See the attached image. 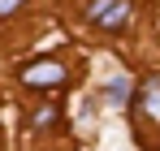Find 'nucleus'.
I'll return each instance as SVG.
<instances>
[{
	"instance_id": "nucleus-1",
	"label": "nucleus",
	"mask_w": 160,
	"mask_h": 151,
	"mask_svg": "<svg viewBox=\"0 0 160 151\" xmlns=\"http://www.w3.org/2000/svg\"><path fill=\"white\" fill-rule=\"evenodd\" d=\"M65 78H69L65 65H56V61H35V65L22 69V82H26V86H61Z\"/></svg>"
},
{
	"instance_id": "nucleus-2",
	"label": "nucleus",
	"mask_w": 160,
	"mask_h": 151,
	"mask_svg": "<svg viewBox=\"0 0 160 151\" xmlns=\"http://www.w3.org/2000/svg\"><path fill=\"white\" fill-rule=\"evenodd\" d=\"M126 22H130V0H117V4H112V9L104 13V17H100V30L117 35V30H121Z\"/></svg>"
},
{
	"instance_id": "nucleus-3",
	"label": "nucleus",
	"mask_w": 160,
	"mask_h": 151,
	"mask_svg": "<svg viewBox=\"0 0 160 151\" xmlns=\"http://www.w3.org/2000/svg\"><path fill=\"white\" fill-rule=\"evenodd\" d=\"M143 108H147L152 117H160V86H147V91H143Z\"/></svg>"
},
{
	"instance_id": "nucleus-4",
	"label": "nucleus",
	"mask_w": 160,
	"mask_h": 151,
	"mask_svg": "<svg viewBox=\"0 0 160 151\" xmlns=\"http://www.w3.org/2000/svg\"><path fill=\"white\" fill-rule=\"evenodd\" d=\"M112 4H117V0H91V4H87V17H91V22H100Z\"/></svg>"
},
{
	"instance_id": "nucleus-5",
	"label": "nucleus",
	"mask_w": 160,
	"mask_h": 151,
	"mask_svg": "<svg viewBox=\"0 0 160 151\" xmlns=\"http://www.w3.org/2000/svg\"><path fill=\"white\" fill-rule=\"evenodd\" d=\"M126 95H130L126 82H112V86H108V104H126Z\"/></svg>"
},
{
	"instance_id": "nucleus-6",
	"label": "nucleus",
	"mask_w": 160,
	"mask_h": 151,
	"mask_svg": "<svg viewBox=\"0 0 160 151\" xmlns=\"http://www.w3.org/2000/svg\"><path fill=\"white\" fill-rule=\"evenodd\" d=\"M56 121V108L52 104H48V108H39V112H35V125H52Z\"/></svg>"
},
{
	"instance_id": "nucleus-7",
	"label": "nucleus",
	"mask_w": 160,
	"mask_h": 151,
	"mask_svg": "<svg viewBox=\"0 0 160 151\" xmlns=\"http://www.w3.org/2000/svg\"><path fill=\"white\" fill-rule=\"evenodd\" d=\"M26 0H0V17H9V13H18Z\"/></svg>"
}]
</instances>
